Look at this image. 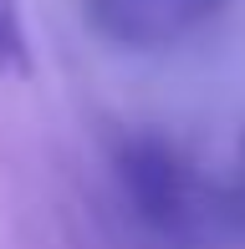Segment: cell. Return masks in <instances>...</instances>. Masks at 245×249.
Listing matches in <instances>:
<instances>
[{
    "label": "cell",
    "instance_id": "6da1fadb",
    "mask_svg": "<svg viewBox=\"0 0 245 249\" xmlns=\"http://www.w3.org/2000/svg\"><path fill=\"white\" fill-rule=\"evenodd\" d=\"M118 183L128 194L133 213L163 239H184L199 224V183L189 173L184 153L174 142L138 132L118 148Z\"/></svg>",
    "mask_w": 245,
    "mask_h": 249
},
{
    "label": "cell",
    "instance_id": "7a4b0ae2",
    "mask_svg": "<svg viewBox=\"0 0 245 249\" xmlns=\"http://www.w3.org/2000/svg\"><path fill=\"white\" fill-rule=\"evenodd\" d=\"M230 0H82L87 31L118 51H169L199 36Z\"/></svg>",
    "mask_w": 245,
    "mask_h": 249
},
{
    "label": "cell",
    "instance_id": "3957f363",
    "mask_svg": "<svg viewBox=\"0 0 245 249\" xmlns=\"http://www.w3.org/2000/svg\"><path fill=\"white\" fill-rule=\"evenodd\" d=\"M20 76H31V41L16 0H0V82H20Z\"/></svg>",
    "mask_w": 245,
    "mask_h": 249
}]
</instances>
